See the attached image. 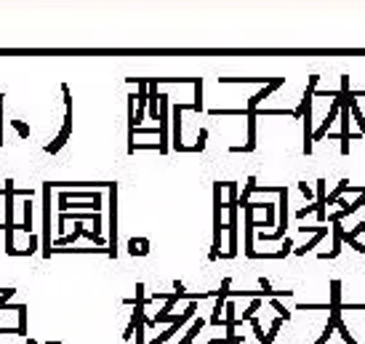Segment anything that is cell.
<instances>
[{"mask_svg": "<svg viewBox=\"0 0 365 344\" xmlns=\"http://www.w3.org/2000/svg\"><path fill=\"white\" fill-rule=\"evenodd\" d=\"M51 182H43V256H51Z\"/></svg>", "mask_w": 365, "mask_h": 344, "instance_id": "1", "label": "cell"}, {"mask_svg": "<svg viewBox=\"0 0 365 344\" xmlns=\"http://www.w3.org/2000/svg\"><path fill=\"white\" fill-rule=\"evenodd\" d=\"M107 256H117V184L110 182V238H107Z\"/></svg>", "mask_w": 365, "mask_h": 344, "instance_id": "2", "label": "cell"}, {"mask_svg": "<svg viewBox=\"0 0 365 344\" xmlns=\"http://www.w3.org/2000/svg\"><path fill=\"white\" fill-rule=\"evenodd\" d=\"M277 206H280V216H277L275 235L262 232V235H258V240H282V238H285V230H288V187L280 189V203Z\"/></svg>", "mask_w": 365, "mask_h": 344, "instance_id": "3", "label": "cell"}, {"mask_svg": "<svg viewBox=\"0 0 365 344\" xmlns=\"http://www.w3.org/2000/svg\"><path fill=\"white\" fill-rule=\"evenodd\" d=\"M243 222H245V256L248 259H256V248H253V227H256V222H253V203H245L243 206Z\"/></svg>", "mask_w": 365, "mask_h": 344, "instance_id": "4", "label": "cell"}, {"mask_svg": "<svg viewBox=\"0 0 365 344\" xmlns=\"http://www.w3.org/2000/svg\"><path fill=\"white\" fill-rule=\"evenodd\" d=\"M282 83H285V78H272V80H269V83H267V86H264L262 91H256L253 96H248V104H245V110H248V112L258 110V104H262V102L269 96V93H275V91L282 86Z\"/></svg>", "mask_w": 365, "mask_h": 344, "instance_id": "5", "label": "cell"}, {"mask_svg": "<svg viewBox=\"0 0 365 344\" xmlns=\"http://www.w3.org/2000/svg\"><path fill=\"white\" fill-rule=\"evenodd\" d=\"M69 134H72V110H67V115H64V126H62V131L56 134V139L51 141V144H45V152L48 155H56L59 150H62L64 144H67V139H69Z\"/></svg>", "mask_w": 365, "mask_h": 344, "instance_id": "6", "label": "cell"}, {"mask_svg": "<svg viewBox=\"0 0 365 344\" xmlns=\"http://www.w3.org/2000/svg\"><path fill=\"white\" fill-rule=\"evenodd\" d=\"M192 110V104H176L173 107V150L187 152V144L181 141V112Z\"/></svg>", "mask_w": 365, "mask_h": 344, "instance_id": "7", "label": "cell"}, {"mask_svg": "<svg viewBox=\"0 0 365 344\" xmlns=\"http://www.w3.org/2000/svg\"><path fill=\"white\" fill-rule=\"evenodd\" d=\"M331 235H333V248L328 254H320V259H336L341 254V245H344V227H341L338 219H331Z\"/></svg>", "mask_w": 365, "mask_h": 344, "instance_id": "8", "label": "cell"}, {"mask_svg": "<svg viewBox=\"0 0 365 344\" xmlns=\"http://www.w3.org/2000/svg\"><path fill=\"white\" fill-rule=\"evenodd\" d=\"M325 198H328V192H325V179H317V200H315V206H317V222L320 224H325Z\"/></svg>", "mask_w": 365, "mask_h": 344, "instance_id": "9", "label": "cell"}, {"mask_svg": "<svg viewBox=\"0 0 365 344\" xmlns=\"http://www.w3.org/2000/svg\"><path fill=\"white\" fill-rule=\"evenodd\" d=\"M325 235H328V227H325V224H320V227H317V232L312 235V240H309V243H304V245H299V248H296V256H304V254H309V251H312V248H317V243H320V240L325 238Z\"/></svg>", "mask_w": 365, "mask_h": 344, "instance_id": "10", "label": "cell"}, {"mask_svg": "<svg viewBox=\"0 0 365 344\" xmlns=\"http://www.w3.org/2000/svg\"><path fill=\"white\" fill-rule=\"evenodd\" d=\"M224 296H216V304L211 310V326H224Z\"/></svg>", "mask_w": 365, "mask_h": 344, "instance_id": "11", "label": "cell"}, {"mask_svg": "<svg viewBox=\"0 0 365 344\" xmlns=\"http://www.w3.org/2000/svg\"><path fill=\"white\" fill-rule=\"evenodd\" d=\"M256 182H258L256 176H248V182H245V189H243V192H240V198H238V206H240V208H243L245 203H251V195L256 192V187H258Z\"/></svg>", "mask_w": 365, "mask_h": 344, "instance_id": "12", "label": "cell"}, {"mask_svg": "<svg viewBox=\"0 0 365 344\" xmlns=\"http://www.w3.org/2000/svg\"><path fill=\"white\" fill-rule=\"evenodd\" d=\"M195 86V102H192V112H203V78L192 80Z\"/></svg>", "mask_w": 365, "mask_h": 344, "instance_id": "13", "label": "cell"}, {"mask_svg": "<svg viewBox=\"0 0 365 344\" xmlns=\"http://www.w3.org/2000/svg\"><path fill=\"white\" fill-rule=\"evenodd\" d=\"M16 230L32 232V198L24 200V219H21V224H16Z\"/></svg>", "mask_w": 365, "mask_h": 344, "instance_id": "14", "label": "cell"}, {"mask_svg": "<svg viewBox=\"0 0 365 344\" xmlns=\"http://www.w3.org/2000/svg\"><path fill=\"white\" fill-rule=\"evenodd\" d=\"M16 312H19L16 334H19V336H27V304H16Z\"/></svg>", "mask_w": 365, "mask_h": 344, "instance_id": "15", "label": "cell"}, {"mask_svg": "<svg viewBox=\"0 0 365 344\" xmlns=\"http://www.w3.org/2000/svg\"><path fill=\"white\" fill-rule=\"evenodd\" d=\"M282 323H285V320H282V317H272V326H269V331H267V334H264V341H275V336L280 334V328H282ZM262 341V344H264Z\"/></svg>", "mask_w": 365, "mask_h": 344, "instance_id": "16", "label": "cell"}, {"mask_svg": "<svg viewBox=\"0 0 365 344\" xmlns=\"http://www.w3.org/2000/svg\"><path fill=\"white\" fill-rule=\"evenodd\" d=\"M205 141H208V128H200V131H197V141H195L192 147H187V150H190V152H203L205 150Z\"/></svg>", "mask_w": 365, "mask_h": 344, "instance_id": "17", "label": "cell"}, {"mask_svg": "<svg viewBox=\"0 0 365 344\" xmlns=\"http://www.w3.org/2000/svg\"><path fill=\"white\" fill-rule=\"evenodd\" d=\"M269 304H272V310L277 312V317H282V320H291V310H288V307H282V304H280V299H277V296H269Z\"/></svg>", "mask_w": 365, "mask_h": 344, "instance_id": "18", "label": "cell"}, {"mask_svg": "<svg viewBox=\"0 0 365 344\" xmlns=\"http://www.w3.org/2000/svg\"><path fill=\"white\" fill-rule=\"evenodd\" d=\"M258 307H262V299H251V304L245 307V310H243V315H240L238 320H240V323H245V320H251V317H253V312L258 310Z\"/></svg>", "mask_w": 365, "mask_h": 344, "instance_id": "19", "label": "cell"}, {"mask_svg": "<svg viewBox=\"0 0 365 344\" xmlns=\"http://www.w3.org/2000/svg\"><path fill=\"white\" fill-rule=\"evenodd\" d=\"M333 328L338 331V336H341V339H344L347 344H360V341H357V339H355V336H352V334H349V331H347V326H344V320H338V323H336Z\"/></svg>", "mask_w": 365, "mask_h": 344, "instance_id": "20", "label": "cell"}, {"mask_svg": "<svg viewBox=\"0 0 365 344\" xmlns=\"http://www.w3.org/2000/svg\"><path fill=\"white\" fill-rule=\"evenodd\" d=\"M11 126H14V131H16L21 139H27V136H30V126H27L24 120H19V117H14V120H11Z\"/></svg>", "mask_w": 365, "mask_h": 344, "instance_id": "21", "label": "cell"}, {"mask_svg": "<svg viewBox=\"0 0 365 344\" xmlns=\"http://www.w3.org/2000/svg\"><path fill=\"white\" fill-rule=\"evenodd\" d=\"M280 243H282V245L277 248V251H280V256H282V259H285V256H291V254H293V240L285 235V238H282Z\"/></svg>", "mask_w": 365, "mask_h": 344, "instance_id": "22", "label": "cell"}, {"mask_svg": "<svg viewBox=\"0 0 365 344\" xmlns=\"http://www.w3.org/2000/svg\"><path fill=\"white\" fill-rule=\"evenodd\" d=\"M35 251H38V235L30 232V245L24 248V251H19V256H30V254H35Z\"/></svg>", "mask_w": 365, "mask_h": 344, "instance_id": "23", "label": "cell"}, {"mask_svg": "<svg viewBox=\"0 0 365 344\" xmlns=\"http://www.w3.org/2000/svg\"><path fill=\"white\" fill-rule=\"evenodd\" d=\"M296 187L301 189V195H304V198H307L309 203H312V200H315V189H312V187H309L307 182H296Z\"/></svg>", "mask_w": 365, "mask_h": 344, "instance_id": "24", "label": "cell"}, {"mask_svg": "<svg viewBox=\"0 0 365 344\" xmlns=\"http://www.w3.org/2000/svg\"><path fill=\"white\" fill-rule=\"evenodd\" d=\"M333 331H336V328H333L331 323H325V331L320 334V339H317L315 344H328V339H331V334H333Z\"/></svg>", "mask_w": 365, "mask_h": 344, "instance_id": "25", "label": "cell"}, {"mask_svg": "<svg viewBox=\"0 0 365 344\" xmlns=\"http://www.w3.org/2000/svg\"><path fill=\"white\" fill-rule=\"evenodd\" d=\"M307 213H317V206H315V200H312L309 206H304L301 211H296V219H304V216H307Z\"/></svg>", "mask_w": 365, "mask_h": 344, "instance_id": "26", "label": "cell"}, {"mask_svg": "<svg viewBox=\"0 0 365 344\" xmlns=\"http://www.w3.org/2000/svg\"><path fill=\"white\" fill-rule=\"evenodd\" d=\"M136 243H139V256H147L149 254V240L147 238H136Z\"/></svg>", "mask_w": 365, "mask_h": 344, "instance_id": "27", "label": "cell"}, {"mask_svg": "<svg viewBox=\"0 0 365 344\" xmlns=\"http://www.w3.org/2000/svg\"><path fill=\"white\" fill-rule=\"evenodd\" d=\"M125 251L131 254V256H139V243H136V238H131V240L125 243Z\"/></svg>", "mask_w": 365, "mask_h": 344, "instance_id": "28", "label": "cell"}, {"mask_svg": "<svg viewBox=\"0 0 365 344\" xmlns=\"http://www.w3.org/2000/svg\"><path fill=\"white\" fill-rule=\"evenodd\" d=\"M144 331H147V326H144V323H139V326H136V331H134V334H136V344H144Z\"/></svg>", "mask_w": 365, "mask_h": 344, "instance_id": "29", "label": "cell"}, {"mask_svg": "<svg viewBox=\"0 0 365 344\" xmlns=\"http://www.w3.org/2000/svg\"><path fill=\"white\" fill-rule=\"evenodd\" d=\"M173 293L179 296V299H181V296L187 293V288H184V283H181V280H173Z\"/></svg>", "mask_w": 365, "mask_h": 344, "instance_id": "30", "label": "cell"}, {"mask_svg": "<svg viewBox=\"0 0 365 344\" xmlns=\"http://www.w3.org/2000/svg\"><path fill=\"white\" fill-rule=\"evenodd\" d=\"M0 147H3V93H0Z\"/></svg>", "mask_w": 365, "mask_h": 344, "instance_id": "31", "label": "cell"}, {"mask_svg": "<svg viewBox=\"0 0 365 344\" xmlns=\"http://www.w3.org/2000/svg\"><path fill=\"white\" fill-rule=\"evenodd\" d=\"M347 243H349L352 248H355L357 254H365V243H360V240H347Z\"/></svg>", "mask_w": 365, "mask_h": 344, "instance_id": "32", "label": "cell"}, {"mask_svg": "<svg viewBox=\"0 0 365 344\" xmlns=\"http://www.w3.org/2000/svg\"><path fill=\"white\" fill-rule=\"evenodd\" d=\"M355 123H357V126H360V131H362V136H365V115H362V117H360V120H355Z\"/></svg>", "mask_w": 365, "mask_h": 344, "instance_id": "33", "label": "cell"}, {"mask_svg": "<svg viewBox=\"0 0 365 344\" xmlns=\"http://www.w3.org/2000/svg\"><path fill=\"white\" fill-rule=\"evenodd\" d=\"M208 344H227V339H211Z\"/></svg>", "mask_w": 365, "mask_h": 344, "instance_id": "34", "label": "cell"}, {"mask_svg": "<svg viewBox=\"0 0 365 344\" xmlns=\"http://www.w3.org/2000/svg\"><path fill=\"white\" fill-rule=\"evenodd\" d=\"M27 344H38V341H35V339H30V336H27Z\"/></svg>", "mask_w": 365, "mask_h": 344, "instance_id": "35", "label": "cell"}, {"mask_svg": "<svg viewBox=\"0 0 365 344\" xmlns=\"http://www.w3.org/2000/svg\"><path fill=\"white\" fill-rule=\"evenodd\" d=\"M43 344H62V341H43Z\"/></svg>", "mask_w": 365, "mask_h": 344, "instance_id": "36", "label": "cell"}, {"mask_svg": "<svg viewBox=\"0 0 365 344\" xmlns=\"http://www.w3.org/2000/svg\"><path fill=\"white\" fill-rule=\"evenodd\" d=\"M264 344H275V341H264Z\"/></svg>", "mask_w": 365, "mask_h": 344, "instance_id": "37", "label": "cell"}, {"mask_svg": "<svg viewBox=\"0 0 365 344\" xmlns=\"http://www.w3.org/2000/svg\"><path fill=\"white\" fill-rule=\"evenodd\" d=\"M179 344H187V341H184V339H181V341H179Z\"/></svg>", "mask_w": 365, "mask_h": 344, "instance_id": "38", "label": "cell"}, {"mask_svg": "<svg viewBox=\"0 0 365 344\" xmlns=\"http://www.w3.org/2000/svg\"><path fill=\"white\" fill-rule=\"evenodd\" d=\"M0 227H3V224H0Z\"/></svg>", "mask_w": 365, "mask_h": 344, "instance_id": "39", "label": "cell"}, {"mask_svg": "<svg viewBox=\"0 0 365 344\" xmlns=\"http://www.w3.org/2000/svg\"><path fill=\"white\" fill-rule=\"evenodd\" d=\"M192 344H195V341H192Z\"/></svg>", "mask_w": 365, "mask_h": 344, "instance_id": "40", "label": "cell"}]
</instances>
